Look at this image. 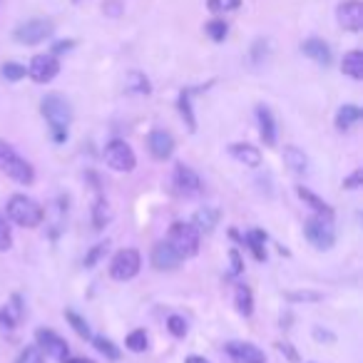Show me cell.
<instances>
[{
    "instance_id": "1",
    "label": "cell",
    "mask_w": 363,
    "mask_h": 363,
    "mask_svg": "<svg viewBox=\"0 0 363 363\" xmlns=\"http://www.w3.org/2000/svg\"><path fill=\"white\" fill-rule=\"evenodd\" d=\"M40 110H42V117H45L50 124L53 139H55L57 144H62L68 139V127H70V122H72V107H70V103L60 95V92H50V95L42 97Z\"/></svg>"
},
{
    "instance_id": "2",
    "label": "cell",
    "mask_w": 363,
    "mask_h": 363,
    "mask_svg": "<svg viewBox=\"0 0 363 363\" xmlns=\"http://www.w3.org/2000/svg\"><path fill=\"white\" fill-rule=\"evenodd\" d=\"M8 217L18 226L33 229V226H38L45 219V212H42V206L35 199L25 197V194H13L10 202H8Z\"/></svg>"
},
{
    "instance_id": "3",
    "label": "cell",
    "mask_w": 363,
    "mask_h": 363,
    "mask_svg": "<svg viewBox=\"0 0 363 363\" xmlns=\"http://www.w3.org/2000/svg\"><path fill=\"white\" fill-rule=\"evenodd\" d=\"M0 170L5 172L10 179H15L18 185L28 187L35 182V172H33V167H30V162H25V159H23L10 144L3 142V139H0Z\"/></svg>"
},
{
    "instance_id": "4",
    "label": "cell",
    "mask_w": 363,
    "mask_h": 363,
    "mask_svg": "<svg viewBox=\"0 0 363 363\" xmlns=\"http://www.w3.org/2000/svg\"><path fill=\"white\" fill-rule=\"evenodd\" d=\"M304 234H306V239L311 241L319 252H329L336 241L334 217H323V214L308 217L306 224H304Z\"/></svg>"
},
{
    "instance_id": "5",
    "label": "cell",
    "mask_w": 363,
    "mask_h": 363,
    "mask_svg": "<svg viewBox=\"0 0 363 363\" xmlns=\"http://www.w3.org/2000/svg\"><path fill=\"white\" fill-rule=\"evenodd\" d=\"M167 241L172 244V249L187 259V256H194L199 252V232L194 224H187V221H174L170 226V237Z\"/></svg>"
},
{
    "instance_id": "6",
    "label": "cell",
    "mask_w": 363,
    "mask_h": 363,
    "mask_svg": "<svg viewBox=\"0 0 363 363\" xmlns=\"http://www.w3.org/2000/svg\"><path fill=\"white\" fill-rule=\"evenodd\" d=\"M53 33H55L53 21H48V18H30V21L21 23V25L15 28L13 38L21 42V45H40V42H45L48 38H53Z\"/></svg>"
},
{
    "instance_id": "7",
    "label": "cell",
    "mask_w": 363,
    "mask_h": 363,
    "mask_svg": "<svg viewBox=\"0 0 363 363\" xmlns=\"http://www.w3.org/2000/svg\"><path fill=\"white\" fill-rule=\"evenodd\" d=\"M142 259L137 249H120L110 261V276L117 281H130L139 274Z\"/></svg>"
},
{
    "instance_id": "8",
    "label": "cell",
    "mask_w": 363,
    "mask_h": 363,
    "mask_svg": "<svg viewBox=\"0 0 363 363\" xmlns=\"http://www.w3.org/2000/svg\"><path fill=\"white\" fill-rule=\"evenodd\" d=\"M105 162H107V167L115 172H132L135 165H137V157H135L132 147L124 142V139H112V142L105 147Z\"/></svg>"
},
{
    "instance_id": "9",
    "label": "cell",
    "mask_w": 363,
    "mask_h": 363,
    "mask_svg": "<svg viewBox=\"0 0 363 363\" xmlns=\"http://www.w3.org/2000/svg\"><path fill=\"white\" fill-rule=\"evenodd\" d=\"M57 72H60V62H57V55H53V53L35 55L28 65V75L33 77L38 85H45V83H50V80H55Z\"/></svg>"
},
{
    "instance_id": "10",
    "label": "cell",
    "mask_w": 363,
    "mask_h": 363,
    "mask_svg": "<svg viewBox=\"0 0 363 363\" xmlns=\"http://www.w3.org/2000/svg\"><path fill=\"white\" fill-rule=\"evenodd\" d=\"M35 346L42 351V353H48L50 358H55V361H65L70 356V349H68V341L60 338L55 331L50 329H40L35 334Z\"/></svg>"
},
{
    "instance_id": "11",
    "label": "cell",
    "mask_w": 363,
    "mask_h": 363,
    "mask_svg": "<svg viewBox=\"0 0 363 363\" xmlns=\"http://www.w3.org/2000/svg\"><path fill=\"white\" fill-rule=\"evenodd\" d=\"M336 21L343 30L349 33H358L363 28V3L361 0H343L336 8Z\"/></svg>"
},
{
    "instance_id": "12",
    "label": "cell",
    "mask_w": 363,
    "mask_h": 363,
    "mask_svg": "<svg viewBox=\"0 0 363 363\" xmlns=\"http://www.w3.org/2000/svg\"><path fill=\"white\" fill-rule=\"evenodd\" d=\"M174 187H177V192L185 194V197H197V194H202V179H199V174L192 167L182 165V162L174 167Z\"/></svg>"
},
{
    "instance_id": "13",
    "label": "cell",
    "mask_w": 363,
    "mask_h": 363,
    "mask_svg": "<svg viewBox=\"0 0 363 363\" xmlns=\"http://www.w3.org/2000/svg\"><path fill=\"white\" fill-rule=\"evenodd\" d=\"M179 264H182V256L172 249L170 241L154 244V249H152V267L157 269V271H172V269H177Z\"/></svg>"
},
{
    "instance_id": "14",
    "label": "cell",
    "mask_w": 363,
    "mask_h": 363,
    "mask_svg": "<svg viewBox=\"0 0 363 363\" xmlns=\"http://www.w3.org/2000/svg\"><path fill=\"white\" fill-rule=\"evenodd\" d=\"M226 353H229L237 363H267L264 351H261L259 346H254V343L232 341V343H226Z\"/></svg>"
},
{
    "instance_id": "15",
    "label": "cell",
    "mask_w": 363,
    "mask_h": 363,
    "mask_svg": "<svg viewBox=\"0 0 363 363\" xmlns=\"http://www.w3.org/2000/svg\"><path fill=\"white\" fill-rule=\"evenodd\" d=\"M147 150L154 159H170L172 152H174V137H172L170 132L165 130H154L150 132V137H147Z\"/></svg>"
},
{
    "instance_id": "16",
    "label": "cell",
    "mask_w": 363,
    "mask_h": 363,
    "mask_svg": "<svg viewBox=\"0 0 363 363\" xmlns=\"http://www.w3.org/2000/svg\"><path fill=\"white\" fill-rule=\"evenodd\" d=\"M301 53L306 57H311L316 65H321V68H329L331 65V48L321 40V38H308L301 45Z\"/></svg>"
},
{
    "instance_id": "17",
    "label": "cell",
    "mask_w": 363,
    "mask_h": 363,
    "mask_svg": "<svg viewBox=\"0 0 363 363\" xmlns=\"http://www.w3.org/2000/svg\"><path fill=\"white\" fill-rule=\"evenodd\" d=\"M256 120H259V135H261V139H264V144H267V147H274L276 144V120L267 105H259V107H256Z\"/></svg>"
},
{
    "instance_id": "18",
    "label": "cell",
    "mask_w": 363,
    "mask_h": 363,
    "mask_svg": "<svg viewBox=\"0 0 363 363\" xmlns=\"http://www.w3.org/2000/svg\"><path fill=\"white\" fill-rule=\"evenodd\" d=\"M229 154H232L237 162H241L244 167H259L261 165V152H259V147H254V144L237 142L229 147Z\"/></svg>"
},
{
    "instance_id": "19",
    "label": "cell",
    "mask_w": 363,
    "mask_h": 363,
    "mask_svg": "<svg viewBox=\"0 0 363 363\" xmlns=\"http://www.w3.org/2000/svg\"><path fill=\"white\" fill-rule=\"evenodd\" d=\"M284 162H286L288 170L296 172V174H306L308 172V157L304 154V150L296 147V144L284 147Z\"/></svg>"
},
{
    "instance_id": "20",
    "label": "cell",
    "mask_w": 363,
    "mask_h": 363,
    "mask_svg": "<svg viewBox=\"0 0 363 363\" xmlns=\"http://www.w3.org/2000/svg\"><path fill=\"white\" fill-rule=\"evenodd\" d=\"M343 75H349L351 80H363V53L361 50H349L341 60Z\"/></svg>"
},
{
    "instance_id": "21",
    "label": "cell",
    "mask_w": 363,
    "mask_h": 363,
    "mask_svg": "<svg viewBox=\"0 0 363 363\" xmlns=\"http://www.w3.org/2000/svg\"><path fill=\"white\" fill-rule=\"evenodd\" d=\"M21 314H23V308H21V296H13L10 299V304H8L3 311H0V329H15V323L21 321Z\"/></svg>"
},
{
    "instance_id": "22",
    "label": "cell",
    "mask_w": 363,
    "mask_h": 363,
    "mask_svg": "<svg viewBox=\"0 0 363 363\" xmlns=\"http://www.w3.org/2000/svg\"><path fill=\"white\" fill-rule=\"evenodd\" d=\"M234 304H237V311L241 316L254 314V296L247 284H237V288H234Z\"/></svg>"
},
{
    "instance_id": "23",
    "label": "cell",
    "mask_w": 363,
    "mask_h": 363,
    "mask_svg": "<svg viewBox=\"0 0 363 363\" xmlns=\"http://www.w3.org/2000/svg\"><path fill=\"white\" fill-rule=\"evenodd\" d=\"M361 117H363V112L358 105H343L341 110H338V115H336V127H338V130H351Z\"/></svg>"
},
{
    "instance_id": "24",
    "label": "cell",
    "mask_w": 363,
    "mask_h": 363,
    "mask_svg": "<svg viewBox=\"0 0 363 363\" xmlns=\"http://www.w3.org/2000/svg\"><path fill=\"white\" fill-rule=\"evenodd\" d=\"M124 90L132 92V95H150L152 85L144 72H137V70H135V72H130V75L124 77Z\"/></svg>"
},
{
    "instance_id": "25",
    "label": "cell",
    "mask_w": 363,
    "mask_h": 363,
    "mask_svg": "<svg viewBox=\"0 0 363 363\" xmlns=\"http://www.w3.org/2000/svg\"><path fill=\"white\" fill-rule=\"evenodd\" d=\"M219 221V212L212 209V206H202L197 214H194V226L197 232H212L214 226Z\"/></svg>"
},
{
    "instance_id": "26",
    "label": "cell",
    "mask_w": 363,
    "mask_h": 363,
    "mask_svg": "<svg viewBox=\"0 0 363 363\" xmlns=\"http://www.w3.org/2000/svg\"><path fill=\"white\" fill-rule=\"evenodd\" d=\"M296 194H299V197H301L304 202H306V204L311 206V209H314L316 214H323V217H334L331 206L326 204V202H323V199L319 197V194L311 192V189H306V187H299V189H296Z\"/></svg>"
},
{
    "instance_id": "27",
    "label": "cell",
    "mask_w": 363,
    "mask_h": 363,
    "mask_svg": "<svg viewBox=\"0 0 363 363\" xmlns=\"http://www.w3.org/2000/svg\"><path fill=\"white\" fill-rule=\"evenodd\" d=\"M244 241H247L249 249H252L254 259H256V261L267 259V252H264V241H267V234L261 232V229H254V232H249L247 237H244Z\"/></svg>"
},
{
    "instance_id": "28",
    "label": "cell",
    "mask_w": 363,
    "mask_h": 363,
    "mask_svg": "<svg viewBox=\"0 0 363 363\" xmlns=\"http://www.w3.org/2000/svg\"><path fill=\"white\" fill-rule=\"evenodd\" d=\"M179 115L185 117L187 130L197 132V120H194V112H192V92H189V90L179 95Z\"/></svg>"
},
{
    "instance_id": "29",
    "label": "cell",
    "mask_w": 363,
    "mask_h": 363,
    "mask_svg": "<svg viewBox=\"0 0 363 363\" xmlns=\"http://www.w3.org/2000/svg\"><path fill=\"white\" fill-rule=\"evenodd\" d=\"M110 219H112L110 204H107V202L100 197L95 202V206H92V224H95V229H105Z\"/></svg>"
},
{
    "instance_id": "30",
    "label": "cell",
    "mask_w": 363,
    "mask_h": 363,
    "mask_svg": "<svg viewBox=\"0 0 363 363\" xmlns=\"http://www.w3.org/2000/svg\"><path fill=\"white\" fill-rule=\"evenodd\" d=\"M241 8V0H206V10L214 15H226L234 13Z\"/></svg>"
},
{
    "instance_id": "31",
    "label": "cell",
    "mask_w": 363,
    "mask_h": 363,
    "mask_svg": "<svg viewBox=\"0 0 363 363\" xmlns=\"http://www.w3.org/2000/svg\"><path fill=\"white\" fill-rule=\"evenodd\" d=\"M0 75L5 77L8 83H18V80H23V77L28 75V68L21 65V62H5V65L0 68Z\"/></svg>"
},
{
    "instance_id": "32",
    "label": "cell",
    "mask_w": 363,
    "mask_h": 363,
    "mask_svg": "<svg viewBox=\"0 0 363 363\" xmlns=\"http://www.w3.org/2000/svg\"><path fill=\"white\" fill-rule=\"evenodd\" d=\"M92 343H95V349L100 351L105 358H110V361H117V358L122 356V353H120V349H117L110 338H105V336H95V338H92Z\"/></svg>"
},
{
    "instance_id": "33",
    "label": "cell",
    "mask_w": 363,
    "mask_h": 363,
    "mask_svg": "<svg viewBox=\"0 0 363 363\" xmlns=\"http://www.w3.org/2000/svg\"><path fill=\"white\" fill-rule=\"evenodd\" d=\"M204 30H206V35L212 38L214 42H221V40H226V33H229V25H226L221 18H214V21H209L204 25Z\"/></svg>"
},
{
    "instance_id": "34",
    "label": "cell",
    "mask_w": 363,
    "mask_h": 363,
    "mask_svg": "<svg viewBox=\"0 0 363 363\" xmlns=\"http://www.w3.org/2000/svg\"><path fill=\"white\" fill-rule=\"evenodd\" d=\"M127 349L132 351V353H142V351H147V346H150V338H147V334H144L142 329L132 331L130 336H127Z\"/></svg>"
},
{
    "instance_id": "35",
    "label": "cell",
    "mask_w": 363,
    "mask_h": 363,
    "mask_svg": "<svg viewBox=\"0 0 363 363\" xmlns=\"http://www.w3.org/2000/svg\"><path fill=\"white\" fill-rule=\"evenodd\" d=\"M65 319H68V323L75 329L77 336H83V338H90V326L88 321H85L83 316H77L75 311H65Z\"/></svg>"
},
{
    "instance_id": "36",
    "label": "cell",
    "mask_w": 363,
    "mask_h": 363,
    "mask_svg": "<svg viewBox=\"0 0 363 363\" xmlns=\"http://www.w3.org/2000/svg\"><path fill=\"white\" fill-rule=\"evenodd\" d=\"M167 329H170V334L174 336V338H185L187 336V321L182 319V316H170L167 319Z\"/></svg>"
},
{
    "instance_id": "37",
    "label": "cell",
    "mask_w": 363,
    "mask_h": 363,
    "mask_svg": "<svg viewBox=\"0 0 363 363\" xmlns=\"http://www.w3.org/2000/svg\"><path fill=\"white\" fill-rule=\"evenodd\" d=\"M13 247V234H10V226H8L5 217L0 214V252H8Z\"/></svg>"
},
{
    "instance_id": "38",
    "label": "cell",
    "mask_w": 363,
    "mask_h": 363,
    "mask_svg": "<svg viewBox=\"0 0 363 363\" xmlns=\"http://www.w3.org/2000/svg\"><path fill=\"white\" fill-rule=\"evenodd\" d=\"M15 363H42V351L38 349V346H28V349L18 356Z\"/></svg>"
},
{
    "instance_id": "39",
    "label": "cell",
    "mask_w": 363,
    "mask_h": 363,
    "mask_svg": "<svg viewBox=\"0 0 363 363\" xmlns=\"http://www.w3.org/2000/svg\"><path fill=\"white\" fill-rule=\"evenodd\" d=\"M105 252H107V247H105V244H97V247L92 249V252H90L88 256H85V267H88V269L95 267L97 261H100V259L105 256Z\"/></svg>"
},
{
    "instance_id": "40",
    "label": "cell",
    "mask_w": 363,
    "mask_h": 363,
    "mask_svg": "<svg viewBox=\"0 0 363 363\" xmlns=\"http://www.w3.org/2000/svg\"><path fill=\"white\" fill-rule=\"evenodd\" d=\"M288 301H321V294L316 291H296V294H286Z\"/></svg>"
},
{
    "instance_id": "41",
    "label": "cell",
    "mask_w": 363,
    "mask_h": 363,
    "mask_svg": "<svg viewBox=\"0 0 363 363\" xmlns=\"http://www.w3.org/2000/svg\"><path fill=\"white\" fill-rule=\"evenodd\" d=\"M229 259H232V269H229V276H239L241 271H244V264H241V256L237 249H232L229 252Z\"/></svg>"
},
{
    "instance_id": "42",
    "label": "cell",
    "mask_w": 363,
    "mask_h": 363,
    "mask_svg": "<svg viewBox=\"0 0 363 363\" xmlns=\"http://www.w3.org/2000/svg\"><path fill=\"white\" fill-rule=\"evenodd\" d=\"M361 182H363V170H356L353 174H351V177L343 179V187H346V189H358V187H361Z\"/></svg>"
},
{
    "instance_id": "43",
    "label": "cell",
    "mask_w": 363,
    "mask_h": 363,
    "mask_svg": "<svg viewBox=\"0 0 363 363\" xmlns=\"http://www.w3.org/2000/svg\"><path fill=\"white\" fill-rule=\"evenodd\" d=\"M72 45H75V42H72V40H60V42H55V48H53V55H60V53H68V50H72Z\"/></svg>"
},
{
    "instance_id": "44",
    "label": "cell",
    "mask_w": 363,
    "mask_h": 363,
    "mask_svg": "<svg viewBox=\"0 0 363 363\" xmlns=\"http://www.w3.org/2000/svg\"><path fill=\"white\" fill-rule=\"evenodd\" d=\"M314 338H319V341H329V343L336 341L334 334H329V331H321V329H314Z\"/></svg>"
},
{
    "instance_id": "45",
    "label": "cell",
    "mask_w": 363,
    "mask_h": 363,
    "mask_svg": "<svg viewBox=\"0 0 363 363\" xmlns=\"http://www.w3.org/2000/svg\"><path fill=\"white\" fill-rule=\"evenodd\" d=\"M279 351H281V353H286L288 361H296V358H299V356H296V351L291 349V343H279Z\"/></svg>"
},
{
    "instance_id": "46",
    "label": "cell",
    "mask_w": 363,
    "mask_h": 363,
    "mask_svg": "<svg viewBox=\"0 0 363 363\" xmlns=\"http://www.w3.org/2000/svg\"><path fill=\"white\" fill-rule=\"evenodd\" d=\"M62 363H92V361H90V358H70L68 356Z\"/></svg>"
},
{
    "instance_id": "47",
    "label": "cell",
    "mask_w": 363,
    "mask_h": 363,
    "mask_svg": "<svg viewBox=\"0 0 363 363\" xmlns=\"http://www.w3.org/2000/svg\"><path fill=\"white\" fill-rule=\"evenodd\" d=\"M185 363H209V361H206V358H202V356H189Z\"/></svg>"
}]
</instances>
